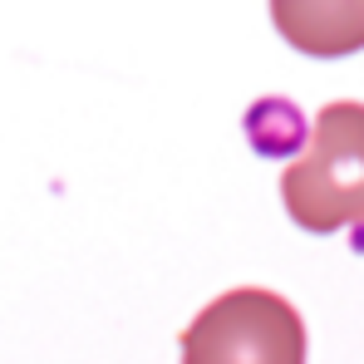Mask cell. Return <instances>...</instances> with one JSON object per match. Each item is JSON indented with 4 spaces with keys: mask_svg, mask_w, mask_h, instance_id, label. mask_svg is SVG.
I'll list each match as a JSON object with an SVG mask.
<instances>
[{
    "mask_svg": "<svg viewBox=\"0 0 364 364\" xmlns=\"http://www.w3.org/2000/svg\"><path fill=\"white\" fill-rule=\"evenodd\" d=\"M271 20L291 50L345 60L364 50V0H271Z\"/></svg>",
    "mask_w": 364,
    "mask_h": 364,
    "instance_id": "cell-3",
    "label": "cell"
},
{
    "mask_svg": "<svg viewBox=\"0 0 364 364\" xmlns=\"http://www.w3.org/2000/svg\"><path fill=\"white\" fill-rule=\"evenodd\" d=\"M182 364H305V320L276 291H227L182 330Z\"/></svg>",
    "mask_w": 364,
    "mask_h": 364,
    "instance_id": "cell-2",
    "label": "cell"
},
{
    "mask_svg": "<svg viewBox=\"0 0 364 364\" xmlns=\"http://www.w3.org/2000/svg\"><path fill=\"white\" fill-rule=\"evenodd\" d=\"M281 202L305 232L364 227V104H330L281 173Z\"/></svg>",
    "mask_w": 364,
    "mask_h": 364,
    "instance_id": "cell-1",
    "label": "cell"
}]
</instances>
